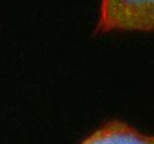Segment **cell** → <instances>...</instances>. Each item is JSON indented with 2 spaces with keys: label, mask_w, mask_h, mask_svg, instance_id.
Returning a JSON list of instances; mask_svg holds the SVG:
<instances>
[{
  "label": "cell",
  "mask_w": 154,
  "mask_h": 144,
  "mask_svg": "<svg viewBox=\"0 0 154 144\" xmlns=\"http://www.w3.org/2000/svg\"><path fill=\"white\" fill-rule=\"evenodd\" d=\"M81 144H154V134H146L129 123L113 120L93 131Z\"/></svg>",
  "instance_id": "2"
},
{
  "label": "cell",
  "mask_w": 154,
  "mask_h": 144,
  "mask_svg": "<svg viewBox=\"0 0 154 144\" xmlns=\"http://www.w3.org/2000/svg\"><path fill=\"white\" fill-rule=\"evenodd\" d=\"M94 32L154 33V0H100Z\"/></svg>",
  "instance_id": "1"
}]
</instances>
